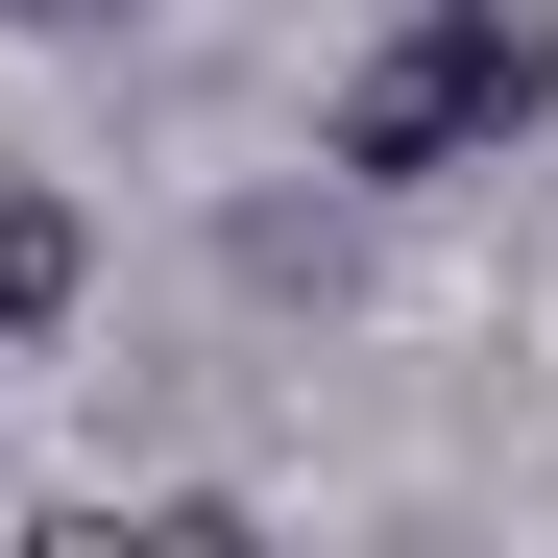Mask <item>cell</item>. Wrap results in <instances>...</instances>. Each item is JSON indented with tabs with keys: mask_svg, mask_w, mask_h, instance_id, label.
Here are the masks:
<instances>
[{
	"mask_svg": "<svg viewBox=\"0 0 558 558\" xmlns=\"http://www.w3.org/2000/svg\"><path fill=\"white\" fill-rule=\"evenodd\" d=\"M73 316H98V219H73L49 170H0V364H49Z\"/></svg>",
	"mask_w": 558,
	"mask_h": 558,
	"instance_id": "obj_2",
	"label": "cell"
},
{
	"mask_svg": "<svg viewBox=\"0 0 558 558\" xmlns=\"http://www.w3.org/2000/svg\"><path fill=\"white\" fill-rule=\"evenodd\" d=\"M534 122H558V0H413L316 98V170L340 195H437V170H510Z\"/></svg>",
	"mask_w": 558,
	"mask_h": 558,
	"instance_id": "obj_1",
	"label": "cell"
}]
</instances>
